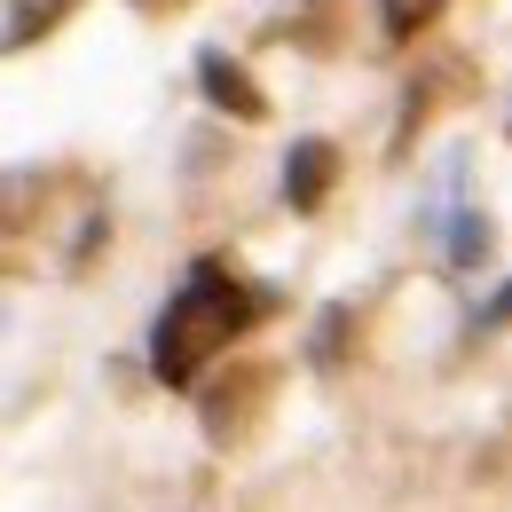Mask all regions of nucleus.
I'll return each instance as SVG.
<instances>
[{"label": "nucleus", "mask_w": 512, "mask_h": 512, "mask_svg": "<svg viewBox=\"0 0 512 512\" xmlns=\"http://www.w3.org/2000/svg\"><path fill=\"white\" fill-rule=\"evenodd\" d=\"M245 323H253L245 284H237L221 260H197L190 276H182V292H174V300L158 308V323H150V371L166 386H190L197 363H205L213 347H229Z\"/></svg>", "instance_id": "nucleus-1"}, {"label": "nucleus", "mask_w": 512, "mask_h": 512, "mask_svg": "<svg viewBox=\"0 0 512 512\" xmlns=\"http://www.w3.org/2000/svg\"><path fill=\"white\" fill-rule=\"evenodd\" d=\"M197 79H205V95H213L221 111H237V119H268V95L253 87V71L237 64V56L205 48V56H197Z\"/></svg>", "instance_id": "nucleus-2"}, {"label": "nucleus", "mask_w": 512, "mask_h": 512, "mask_svg": "<svg viewBox=\"0 0 512 512\" xmlns=\"http://www.w3.org/2000/svg\"><path fill=\"white\" fill-rule=\"evenodd\" d=\"M331 174H339V150H331V142H292V150H284V197H292L300 213L331 197Z\"/></svg>", "instance_id": "nucleus-3"}, {"label": "nucleus", "mask_w": 512, "mask_h": 512, "mask_svg": "<svg viewBox=\"0 0 512 512\" xmlns=\"http://www.w3.org/2000/svg\"><path fill=\"white\" fill-rule=\"evenodd\" d=\"M64 8H79V0H16V16H8V32H0V48H24L32 32H48Z\"/></svg>", "instance_id": "nucleus-4"}, {"label": "nucleus", "mask_w": 512, "mask_h": 512, "mask_svg": "<svg viewBox=\"0 0 512 512\" xmlns=\"http://www.w3.org/2000/svg\"><path fill=\"white\" fill-rule=\"evenodd\" d=\"M386 32H418V24H434L442 16V0H379Z\"/></svg>", "instance_id": "nucleus-5"}, {"label": "nucleus", "mask_w": 512, "mask_h": 512, "mask_svg": "<svg viewBox=\"0 0 512 512\" xmlns=\"http://www.w3.org/2000/svg\"><path fill=\"white\" fill-rule=\"evenodd\" d=\"M481 253H489V221H481V213H465V221H457V237H449V260H457V268H473Z\"/></svg>", "instance_id": "nucleus-6"}, {"label": "nucleus", "mask_w": 512, "mask_h": 512, "mask_svg": "<svg viewBox=\"0 0 512 512\" xmlns=\"http://www.w3.org/2000/svg\"><path fill=\"white\" fill-rule=\"evenodd\" d=\"M339 323H347V316H339V308H331V316H323V339H316V363H331V355H339Z\"/></svg>", "instance_id": "nucleus-7"}, {"label": "nucleus", "mask_w": 512, "mask_h": 512, "mask_svg": "<svg viewBox=\"0 0 512 512\" xmlns=\"http://www.w3.org/2000/svg\"><path fill=\"white\" fill-rule=\"evenodd\" d=\"M489 323H512V284L497 292V300H489Z\"/></svg>", "instance_id": "nucleus-8"}, {"label": "nucleus", "mask_w": 512, "mask_h": 512, "mask_svg": "<svg viewBox=\"0 0 512 512\" xmlns=\"http://www.w3.org/2000/svg\"><path fill=\"white\" fill-rule=\"evenodd\" d=\"M134 8H166V0H134Z\"/></svg>", "instance_id": "nucleus-9"}]
</instances>
